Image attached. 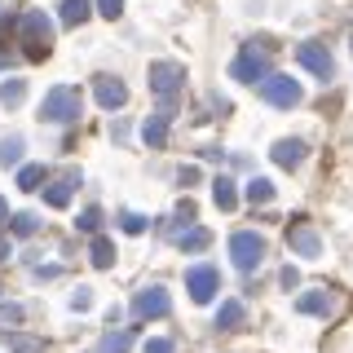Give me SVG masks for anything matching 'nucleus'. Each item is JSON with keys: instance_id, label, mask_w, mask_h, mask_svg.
Instances as JSON below:
<instances>
[{"instance_id": "obj_18", "label": "nucleus", "mask_w": 353, "mask_h": 353, "mask_svg": "<svg viewBox=\"0 0 353 353\" xmlns=\"http://www.w3.org/2000/svg\"><path fill=\"white\" fill-rule=\"evenodd\" d=\"M88 14H93V5H88V0H62V5H58V18L66 22V27H80Z\"/></svg>"}, {"instance_id": "obj_14", "label": "nucleus", "mask_w": 353, "mask_h": 353, "mask_svg": "<svg viewBox=\"0 0 353 353\" xmlns=\"http://www.w3.org/2000/svg\"><path fill=\"white\" fill-rule=\"evenodd\" d=\"M270 154H274V163H279V168H301V163H305V141L301 137H283Z\"/></svg>"}, {"instance_id": "obj_28", "label": "nucleus", "mask_w": 353, "mask_h": 353, "mask_svg": "<svg viewBox=\"0 0 353 353\" xmlns=\"http://www.w3.org/2000/svg\"><path fill=\"white\" fill-rule=\"evenodd\" d=\"M75 225H80L84 234H97V225H102V208H84V212H80V221H75Z\"/></svg>"}, {"instance_id": "obj_3", "label": "nucleus", "mask_w": 353, "mask_h": 353, "mask_svg": "<svg viewBox=\"0 0 353 353\" xmlns=\"http://www.w3.org/2000/svg\"><path fill=\"white\" fill-rule=\"evenodd\" d=\"M150 93L159 97V102H176V93H181V84H185V66L181 62H150Z\"/></svg>"}, {"instance_id": "obj_24", "label": "nucleus", "mask_w": 353, "mask_h": 353, "mask_svg": "<svg viewBox=\"0 0 353 353\" xmlns=\"http://www.w3.org/2000/svg\"><path fill=\"white\" fill-rule=\"evenodd\" d=\"M40 181H44L40 163H22V168H18V190H40Z\"/></svg>"}, {"instance_id": "obj_30", "label": "nucleus", "mask_w": 353, "mask_h": 353, "mask_svg": "<svg viewBox=\"0 0 353 353\" xmlns=\"http://www.w3.org/2000/svg\"><path fill=\"white\" fill-rule=\"evenodd\" d=\"M0 323L18 327V323H22V305H14V301H0Z\"/></svg>"}, {"instance_id": "obj_21", "label": "nucleus", "mask_w": 353, "mask_h": 353, "mask_svg": "<svg viewBox=\"0 0 353 353\" xmlns=\"http://www.w3.org/2000/svg\"><path fill=\"white\" fill-rule=\"evenodd\" d=\"M9 353H44L40 336H22V331H9Z\"/></svg>"}, {"instance_id": "obj_31", "label": "nucleus", "mask_w": 353, "mask_h": 353, "mask_svg": "<svg viewBox=\"0 0 353 353\" xmlns=\"http://www.w3.org/2000/svg\"><path fill=\"white\" fill-rule=\"evenodd\" d=\"M97 14H106V18H119V14H124V0H97Z\"/></svg>"}, {"instance_id": "obj_27", "label": "nucleus", "mask_w": 353, "mask_h": 353, "mask_svg": "<svg viewBox=\"0 0 353 353\" xmlns=\"http://www.w3.org/2000/svg\"><path fill=\"white\" fill-rule=\"evenodd\" d=\"M128 345H132L128 331H110V336L102 340V349H106V353H128Z\"/></svg>"}, {"instance_id": "obj_33", "label": "nucleus", "mask_w": 353, "mask_h": 353, "mask_svg": "<svg viewBox=\"0 0 353 353\" xmlns=\"http://www.w3.org/2000/svg\"><path fill=\"white\" fill-rule=\"evenodd\" d=\"M146 353H176L172 340H146Z\"/></svg>"}, {"instance_id": "obj_11", "label": "nucleus", "mask_w": 353, "mask_h": 353, "mask_svg": "<svg viewBox=\"0 0 353 353\" xmlns=\"http://www.w3.org/2000/svg\"><path fill=\"white\" fill-rule=\"evenodd\" d=\"M172 115H176V102H163V106L146 119V124H141L146 146H163V141H168V119H172Z\"/></svg>"}, {"instance_id": "obj_19", "label": "nucleus", "mask_w": 353, "mask_h": 353, "mask_svg": "<svg viewBox=\"0 0 353 353\" xmlns=\"http://www.w3.org/2000/svg\"><path fill=\"white\" fill-rule=\"evenodd\" d=\"M270 199H274V181L270 176H252L248 181V203L256 208V203H270Z\"/></svg>"}, {"instance_id": "obj_6", "label": "nucleus", "mask_w": 353, "mask_h": 353, "mask_svg": "<svg viewBox=\"0 0 353 353\" xmlns=\"http://www.w3.org/2000/svg\"><path fill=\"white\" fill-rule=\"evenodd\" d=\"M230 75H234V80H243V84L265 80V75H270V53L256 49V44H252V49H243L239 58H234V66H230Z\"/></svg>"}, {"instance_id": "obj_16", "label": "nucleus", "mask_w": 353, "mask_h": 353, "mask_svg": "<svg viewBox=\"0 0 353 353\" xmlns=\"http://www.w3.org/2000/svg\"><path fill=\"white\" fill-rule=\"evenodd\" d=\"M243 318H248V309H243L239 301H225V305L216 309V327H221V331H239Z\"/></svg>"}, {"instance_id": "obj_29", "label": "nucleus", "mask_w": 353, "mask_h": 353, "mask_svg": "<svg viewBox=\"0 0 353 353\" xmlns=\"http://www.w3.org/2000/svg\"><path fill=\"white\" fill-rule=\"evenodd\" d=\"M119 225H124V234H141V230H146L150 221L141 216V212H124V216H119Z\"/></svg>"}, {"instance_id": "obj_25", "label": "nucleus", "mask_w": 353, "mask_h": 353, "mask_svg": "<svg viewBox=\"0 0 353 353\" xmlns=\"http://www.w3.org/2000/svg\"><path fill=\"white\" fill-rule=\"evenodd\" d=\"M22 97H27V84H22V80H5V84H0V102H5V106H18Z\"/></svg>"}, {"instance_id": "obj_7", "label": "nucleus", "mask_w": 353, "mask_h": 353, "mask_svg": "<svg viewBox=\"0 0 353 353\" xmlns=\"http://www.w3.org/2000/svg\"><path fill=\"white\" fill-rule=\"evenodd\" d=\"M185 292H190V301L208 305V301L221 292V274L212 270V265H194V270L185 274Z\"/></svg>"}, {"instance_id": "obj_8", "label": "nucleus", "mask_w": 353, "mask_h": 353, "mask_svg": "<svg viewBox=\"0 0 353 353\" xmlns=\"http://www.w3.org/2000/svg\"><path fill=\"white\" fill-rule=\"evenodd\" d=\"M172 309V296L163 292V287H146V292H137V301H132V318H163Z\"/></svg>"}, {"instance_id": "obj_38", "label": "nucleus", "mask_w": 353, "mask_h": 353, "mask_svg": "<svg viewBox=\"0 0 353 353\" xmlns=\"http://www.w3.org/2000/svg\"><path fill=\"white\" fill-rule=\"evenodd\" d=\"M349 49H353V44H349Z\"/></svg>"}, {"instance_id": "obj_2", "label": "nucleus", "mask_w": 353, "mask_h": 353, "mask_svg": "<svg viewBox=\"0 0 353 353\" xmlns=\"http://www.w3.org/2000/svg\"><path fill=\"white\" fill-rule=\"evenodd\" d=\"M22 44H27V58H49V44H53V22L44 18V9H27L18 18Z\"/></svg>"}, {"instance_id": "obj_34", "label": "nucleus", "mask_w": 353, "mask_h": 353, "mask_svg": "<svg viewBox=\"0 0 353 353\" xmlns=\"http://www.w3.org/2000/svg\"><path fill=\"white\" fill-rule=\"evenodd\" d=\"M199 181V168H181V185H194Z\"/></svg>"}, {"instance_id": "obj_20", "label": "nucleus", "mask_w": 353, "mask_h": 353, "mask_svg": "<svg viewBox=\"0 0 353 353\" xmlns=\"http://www.w3.org/2000/svg\"><path fill=\"white\" fill-rule=\"evenodd\" d=\"M88 256H93V265H97V270H110V265H115V243H110V239H93Z\"/></svg>"}, {"instance_id": "obj_15", "label": "nucleus", "mask_w": 353, "mask_h": 353, "mask_svg": "<svg viewBox=\"0 0 353 353\" xmlns=\"http://www.w3.org/2000/svg\"><path fill=\"white\" fill-rule=\"evenodd\" d=\"M296 309H301V314H318V318H327L331 309H336V296H331V292H305L301 301H296Z\"/></svg>"}, {"instance_id": "obj_4", "label": "nucleus", "mask_w": 353, "mask_h": 353, "mask_svg": "<svg viewBox=\"0 0 353 353\" xmlns=\"http://www.w3.org/2000/svg\"><path fill=\"white\" fill-rule=\"evenodd\" d=\"M230 256H234V265L243 274H252L265 261V239L256 234V230H239V234L230 239Z\"/></svg>"}, {"instance_id": "obj_9", "label": "nucleus", "mask_w": 353, "mask_h": 353, "mask_svg": "<svg viewBox=\"0 0 353 353\" xmlns=\"http://www.w3.org/2000/svg\"><path fill=\"white\" fill-rule=\"evenodd\" d=\"M287 243H292V252L296 256H323V239H318V230L314 225H305V221H296L292 230H287Z\"/></svg>"}, {"instance_id": "obj_22", "label": "nucleus", "mask_w": 353, "mask_h": 353, "mask_svg": "<svg viewBox=\"0 0 353 353\" xmlns=\"http://www.w3.org/2000/svg\"><path fill=\"white\" fill-rule=\"evenodd\" d=\"M9 230H14L18 239H31L40 230V221H36V212H14V216H9Z\"/></svg>"}, {"instance_id": "obj_5", "label": "nucleus", "mask_w": 353, "mask_h": 353, "mask_svg": "<svg viewBox=\"0 0 353 353\" xmlns=\"http://www.w3.org/2000/svg\"><path fill=\"white\" fill-rule=\"evenodd\" d=\"M261 97H265V102H270V106H283V110H292L296 102H301V84H296L292 80V75H265V80H261Z\"/></svg>"}, {"instance_id": "obj_32", "label": "nucleus", "mask_w": 353, "mask_h": 353, "mask_svg": "<svg viewBox=\"0 0 353 353\" xmlns=\"http://www.w3.org/2000/svg\"><path fill=\"white\" fill-rule=\"evenodd\" d=\"M279 283L287 287V292H292V287H301V274H296V270H292V265H287V270L279 274Z\"/></svg>"}, {"instance_id": "obj_1", "label": "nucleus", "mask_w": 353, "mask_h": 353, "mask_svg": "<svg viewBox=\"0 0 353 353\" xmlns=\"http://www.w3.org/2000/svg\"><path fill=\"white\" fill-rule=\"evenodd\" d=\"M80 88H71V84H58V88H49L44 93V102H40V119H49V124H71V119H80Z\"/></svg>"}, {"instance_id": "obj_13", "label": "nucleus", "mask_w": 353, "mask_h": 353, "mask_svg": "<svg viewBox=\"0 0 353 353\" xmlns=\"http://www.w3.org/2000/svg\"><path fill=\"white\" fill-rule=\"evenodd\" d=\"M75 185H80V172L66 168L62 176H53V185L44 190V203H49V208H66V203H71V194H75Z\"/></svg>"}, {"instance_id": "obj_37", "label": "nucleus", "mask_w": 353, "mask_h": 353, "mask_svg": "<svg viewBox=\"0 0 353 353\" xmlns=\"http://www.w3.org/2000/svg\"><path fill=\"white\" fill-rule=\"evenodd\" d=\"M0 71H5V58H0Z\"/></svg>"}, {"instance_id": "obj_17", "label": "nucleus", "mask_w": 353, "mask_h": 353, "mask_svg": "<svg viewBox=\"0 0 353 353\" xmlns=\"http://www.w3.org/2000/svg\"><path fill=\"white\" fill-rule=\"evenodd\" d=\"M212 199H216V208H221V212H234V203H239L234 181H230V176H216V181H212Z\"/></svg>"}, {"instance_id": "obj_26", "label": "nucleus", "mask_w": 353, "mask_h": 353, "mask_svg": "<svg viewBox=\"0 0 353 353\" xmlns=\"http://www.w3.org/2000/svg\"><path fill=\"white\" fill-rule=\"evenodd\" d=\"M176 243H181V252H203L208 243H212V234H208V230H190V234H181Z\"/></svg>"}, {"instance_id": "obj_23", "label": "nucleus", "mask_w": 353, "mask_h": 353, "mask_svg": "<svg viewBox=\"0 0 353 353\" xmlns=\"http://www.w3.org/2000/svg\"><path fill=\"white\" fill-rule=\"evenodd\" d=\"M0 163H5V168H18V163H22V137H18V132L0 141Z\"/></svg>"}, {"instance_id": "obj_35", "label": "nucleus", "mask_w": 353, "mask_h": 353, "mask_svg": "<svg viewBox=\"0 0 353 353\" xmlns=\"http://www.w3.org/2000/svg\"><path fill=\"white\" fill-rule=\"evenodd\" d=\"M9 256V234H0V261Z\"/></svg>"}, {"instance_id": "obj_10", "label": "nucleus", "mask_w": 353, "mask_h": 353, "mask_svg": "<svg viewBox=\"0 0 353 353\" xmlns=\"http://www.w3.org/2000/svg\"><path fill=\"white\" fill-rule=\"evenodd\" d=\"M296 58H301V66H305V71H314L318 80H331V75H336V62H331V53L323 49V44H301Z\"/></svg>"}, {"instance_id": "obj_36", "label": "nucleus", "mask_w": 353, "mask_h": 353, "mask_svg": "<svg viewBox=\"0 0 353 353\" xmlns=\"http://www.w3.org/2000/svg\"><path fill=\"white\" fill-rule=\"evenodd\" d=\"M9 216V203H5V199H0V221H5Z\"/></svg>"}, {"instance_id": "obj_12", "label": "nucleus", "mask_w": 353, "mask_h": 353, "mask_svg": "<svg viewBox=\"0 0 353 353\" xmlns=\"http://www.w3.org/2000/svg\"><path fill=\"white\" fill-rule=\"evenodd\" d=\"M93 93H97V102H102L106 110H119V106L128 102V84L115 80V75H97V80H93Z\"/></svg>"}]
</instances>
